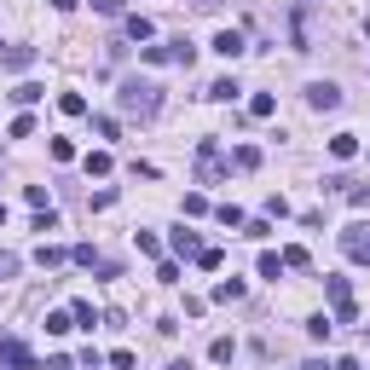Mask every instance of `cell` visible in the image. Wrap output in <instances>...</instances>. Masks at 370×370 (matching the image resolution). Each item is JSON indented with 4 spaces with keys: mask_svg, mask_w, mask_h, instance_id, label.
Masks as SVG:
<instances>
[{
    "mask_svg": "<svg viewBox=\"0 0 370 370\" xmlns=\"http://www.w3.org/2000/svg\"><path fill=\"white\" fill-rule=\"evenodd\" d=\"M347 197H353L359 208H370V185H353V191H347Z\"/></svg>",
    "mask_w": 370,
    "mask_h": 370,
    "instance_id": "36",
    "label": "cell"
},
{
    "mask_svg": "<svg viewBox=\"0 0 370 370\" xmlns=\"http://www.w3.org/2000/svg\"><path fill=\"white\" fill-rule=\"evenodd\" d=\"M87 174H110V151H92L87 157Z\"/></svg>",
    "mask_w": 370,
    "mask_h": 370,
    "instance_id": "31",
    "label": "cell"
},
{
    "mask_svg": "<svg viewBox=\"0 0 370 370\" xmlns=\"http://www.w3.org/2000/svg\"><path fill=\"white\" fill-rule=\"evenodd\" d=\"M139 58H145V64H185V70H191L197 46H191V41H168V46H139Z\"/></svg>",
    "mask_w": 370,
    "mask_h": 370,
    "instance_id": "3",
    "label": "cell"
},
{
    "mask_svg": "<svg viewBox=\"0 0 370 370\" xmlns=\"http://www.w3.org/2000/svg\"><path fill=\"white\" fill-rule=\"evenodd\" d=\"M214 214H220V226H238V231H243V208H238V203H220Z\"/></svg>",
    "mask_w": 370,
    "mask_h": 370,
    "instance_id": "25",
    "label": "cell"
},
{
    "mask_svg": "<svg viewBox=\"0 0 370 370\" xmlns=\"http://www.w3.org/2000/svg\"><path fill=\"white\" fill-rule=\"evenodd\" d=\"M220 174H226V157H220L214 139H203L197 145V185H220Z\"/></svg>",
    "mask_w": 370,
    "mask_h": 370,
    "instance_id": "4",
    "label": "cell"
},
{
    "mask_svg": "<svg viewBox=\"0 0 370 370\" xmlns=\"http://www.w3.org/2000/svg\"><path fill=\"white\" fill-rule=\"evenodd\" d=\"M58 110L64 116H87V99H81V92H58Z\"/></svg>",
    "mask_w": 370,
    "mask_h": 370,
    "instance_id": "21",
    "label": "cell"
},
{
    "mask_svg": "<svg viewBox=\"0 0 370 370\" xmlns=\"http://www.w3.org/2000/svg\"><path fill=\"white\" fill-rule=\"evenodd\" d=\"M353 151H359V133H336V139H330V157H336V162H347Z\"/></svg>",
    "mask_w": 370,
    "mask_h": 370,
    "instance_id": "13",
    "label": "cell"
},
{
    "mask_svg": "<svg viewBox=\"0 0 370 370\" xmlns=\"http://www.w3.org/2000/svg\"><path fill=\"white\" fill-rule=\"evenodd\" d=\"M191 6H197V12H220V6H226V0H191Z\"/></svg>",
    "mask_w": 370,
    "mask_h": 370,
    "instance_id": "37",
    "label": "cell"
},
{
    "mask_svg": "<svg viewBox=\"0 0 370 370\" xmlns=\"http://www.w3.org/2000/svg\"><path fill=\"white\" fill-rule=\"evenodd\" d=\"M231 353H238V342H231V336H214V347H208V359H214V364H231Z\"/></svg>",
    "mask_w": 370,
    "mask_h": 370,
    "instance_id": "18",
    "label": "cell"
},
{
    "mask_svg": "<svg viewBox=\"0 0 370 370\" xmlns=\"http://www.w3.org/2000/svg\"><path fill=\"white\" fill-rule=\"evenodd\" d=\"M174 255H191V260H197V255H203L197 231H185V226H179V231H174Z\"/></svg>",
    "mask_w": 370,
    "mask_h": 370,
    "instance_id": "11",
    "label": "cell"
},
{
    "mask_svg": "<svg viewBox=\"0 0 370 370\" xmlns=\"http://www.w3.org/2000/svg\"><path fill=\"white\" fill-rule=\"evenodd\" d=\"M214 301H243V278H220V284H214Z\"/></svg>",
    "mask_w": 370,
    "mask_h": 370,
    "instance_id": "15",
    "label": "cell"
},
{
    "mask_svg": "<svg viewBox=\"0 0 370 370\" xmlns=\"http://www.w3.org/2000/svg\"><path fill=\"white\" fill-rule=\"evenodd\" d=\"M342 249H347V260H370V226L364 220L342 231Z\"/></svg>",
    "mask_w": 370,
    "mask_h": 370,
    "instance_id": "6",
    "label": "cell"
},
{
    "mask_svg": "<svg viewBox=\"0 0 370 370\" xmlns=\"http://www.w3.org/2000/svg\"><path fill=\"white\" fill-rule=\"evenodd\" d=\"M307 105H312V110H336V105H342V87H336V81H312V87H307Z\"/></svg>",
    "mask_w": 370,
    "mask_h": 370,
    "instance_id": "7",
    "label": "cell"
},
{
    "mask_svg": "<svg viewBox=\"0 0 370 370\" xmlns=\"http://www.w3.org/2000/svg\"><path fill=\"white\" fill-rule=\"evenodd\" d=\"M151 29H157L151 18H127V41H151Z\"/></svg>",
    "mask_w": 370,
    "mask_h": 370,
    "instance_id": "24",
    "label": "cell"
},
{
    "mask_svg": "<svg viewBox=\"0 0 370 370\" xmlns=\"http://www.w3.org/2000/svg\"><path fill=\"white\" fill-rule=\"evenodd\" d=\"M197 266H203V272H214V266H226V255H220V249H208V243H203V255H197Z\"/></svg>",
    "mask_w": 370,
    "mask_h": 370,
    "instance_id": "30",
    "label": "cell"
},
{
    "mask_svg": "<svg viewBox=\"0 0 370 370\" xmlns=\"http://www.w3.org/2000/svg\"><path fill=\"white\" fill-rule=\"evenodd\" d=\"M0 370H41V364H35V353L18 336H0Z\"/></svg>",
    "mask_w": 370,
    "mask_h": 370,
    "instance_id": "5",
    "label": "cell"
},
{
    "mask_svg": "<svg viewBox=\"0 0 370 370\" xmlns=\"http://www.w3.org/2000/svg\"><path fill=\"white\" fill-rule=\"evenodd\" d=\"M70 324H75L70 312H46V336H64V330H70Z\"/></svg>",
    "mask_w": 370,
    "mask_h": 370,
    "instance_id": "26",
    "label": "cell"
},
{
    "mask_svg": "<svg viewBox=\"0 0 370 370\" xmlns=\"http://www.w3.org/2000/svg\"><path fill=\"white\" fill-rule=\"evenodd\" d=\"M92 127H99V139H122V122H116V116H99Z\"/></svg>",
    "mask_w": 370,
    "mask_h": 370,
    "instance_id": "29",
    "label": "cell"
},
{
    "mask_svg": "<svg viewBox=\"0 0 370 370\" xmlns=\"http://www.w3.org/2000/svg\"><path fill=\"white\" fill-rule=\"evenodd\" d=\"M70 260V249H58V243H46L41 238V249H35V266H64Z\"/></svg>",
    "mask_w": 370,
    "mask_h": 370,
    "instance_id": "10",
    "label": "cell"
},
{
    "mask_svg": "<svg viewBox=\"0 0 370 370\" xmlns=\"http://www.w3.org/2000/svg\"><path fill=\"white\" fill-rule=\"evenodd\" d=\"M284 214H290V203H284V197L272 191V197H266V220H284Z\"/></svg>",
    "mask_w": 370,
    "mask_h": 370,
    "instance_id": "32",
    "label": "cell"
},
{
    "mask_svg": "<svg viewBox=\"0 0 370 370\" xmlns=\"http://www.w3.org/2000/svg\"><path fill=\"white\" fill-rule=\"evenodd\" d=\"M324 295H330V312H336V324H353V318H359V301H353V284H347V278L324 272Z\"/></svg>",
    "mask_w": 370,
    "mask_h": 370,
    "instance_id": "2",
    "label": "cell"
},
{
    "mask_svg": "<svg viewBox=\"0 0 370 370\" xmlns=\"http://www.w3.org/2000/svg\"><path fill=\"white\" fill-rule=\"evenodd\" d=\"M0 58H6V41H0Z\"/></svg>",
    "mask_w": 370,
    "mask_h": 370,
    "instance_id": "43",
    "label": "cell"
},
{
    "mask_svg": "<svg viewBox=\"0 0 370 370\" xmlns=\"http://www.w3.org/2000/svg\"><path fill=\"white\" fill-rule=\"evenodd\" d=\"M46 151H53V162H75V145H70V139H53Z\"/></svg>",
    "mask_w": 370,
    "mask_h": 370,
    "instance_id": "28",
    "label": "cell"
},
{
    "mask_svg": "<svg viewBox=\"0 0 370 370\" xmlns=\"http://www.w3.org/2000/svg\"><path fill=\"white\" fill-rule=\"evenodd\" d=\"M364 35H370V18H364Z\"/></svg>",
    "mask_w": 370,
    "mask_h": 370,
    "instance_id": "44",
    "label": "cell"
},
{
    "mask_svg": "<svg viewBox=\"0 0 370 370\" xmlns=\"http://www.w3.org/2000/svg\"><path fill=\"white\" fill-rule=\"evenodd\" d=\"M168 370H191V359H174V364H168Z\"/></svg>",
    "mask_w": 370,
    "mask_h": 370,
    "instance_id": "40",
    "label": "cell"
},
{
    "mask_svg": "<svg viewBox=\"0 0 370 370\" xmlns=\"http://www.w3.org/2000/svg\"><path fill=\"white\" fill-rule=\"evenodd\" d=\"M243 238H255V243L272 238V220H243Z\"/></svg>",
    "mask_w": 370,
    "mask_h": 370,
    "instance_id": "27",
    "label": "cell"
},
{
    "mask_svg": "<svg viewBox=\"0 0 370 370\" xmlns=\"http://www.w3.org/2000/svg\"><path fill=\"white\" fill-rule=\"evenodd\" d=\"M179 208H185V214H208V197H203V191H191V197L179 203Z\"/></svg>",
    "mask_w": 370,
    "mask_h": 370,
    "instance_id": "33",
    "label": "cell"
},
{
    "mask_svg": "<svg viewBox=\"0 0 370 370\" xmlns=\"http://www.w3.org/2000/svg\"><path fill=\"white\" fill-rule=\"evenodd\" d=\"M0 226H6V203H0Z\"/></svg>",
    "mask_w": 370,
    "mask_h": 370,
    "instance_id": "42",
    "label": "cell"
},
{
    "mask_svg": "<svg viewBox=\"0 0 370 370\" xmlns=\"http://www.w3.org/2000/svg\"><path fill=\"white\" fill-rule=\"evenodd\" d=\"M6 70H29L35 64V46H6V58H0Z\"/></svg>",
    "mask_w": 370,
    "mask_h": 370,
    "instance_id": "12",
    "label": "cell"
},
{
    "mask_svg": "<svg viewBox=\"0 0 370 370\" xmlns=\"http://www.w3.org/2000/svg\"><path fill=\"white\" fill-rule=\"evenodd\" d=\"M231 162H238L243 174H255V168H260V145H238V151H231Z\"/></svg>",
    "mask_w": 370,
    "mask_h": 370,
    "instance_id": "14",
    "label": "cell"
},
{
    "mask_svg": "<svg viewBox=\"0 0 370 370\" xmlns=\"http://www.w3.org/2000/svg\"><path fill=\"white\" fill-rule=\"evenodd\" d=\"M284 272H290V266H284V255H272V249L260 255V278H272V284H278V278H284Z\"/></svg>",
    "mask_w": 370,
    "mask_h": 370,
    "instance_id": "16",
    "label": "cell"
},
{
    "mask_svg": "<svg viewBox=\"0 0 370 370\" xmlns=\"http://www.w3.org/2000/svg\"><path fill=\"white\" fill-rule=\"evenodd\" d=\"M6 278H18V255H6V249H0V284H6Z\"/></svg>",
    "mask_w": 370,
    "mask_h": 370,
    "instance_id": "34",
    "label": "cell"
},
{
    "mask_svg": "<svg viewBox=\"0 0 370 370\" xmlns=\"http://www.w3.org/2000/svg\"><path fill=\"white\" fill-rule=\"evenodd\" d=\"M116 105H122L127 116H139V122H151V116L162 110V87H157V81H133V75H127L122 92H116Z\"/></svg>",
    "mask_w": 370,
    "mask_h": 370,
    "instance_id": "1",
    "label": "cell"
},
{
    "mask_svg": "<svg viewBox=\"0 0 370 370\" xmlns=\"http://www.w3.org/2000/svg\"><path fill=\"white\" fill-rule=\"evenodd\" d=\"M272 110H278V99H272V92H255V99H249V116H260V122H266Z\"/></svg>",
    "mask_w": 370,
    "mask_h": 370,
    "instance_id": "22",
    "label": "cell"
},
{
    "mask_svg": "<svg viewBox=\"0 0 370 370\" xmlns=\"http://www.w3.org/2000/svg\"><path fill=\"white\" fill-rule=\"evenodd\" d=\"M330 330H336V318H324V312L307 318V336H312V342H330Z\"/></svg>",
    "mask_w": 370,
    "mask_h": 370,
    "instance_id": "19",
    "label": "cell"
},
{
    "mask_svg": "<svg viewBox=\"0 0 370 370\" xmlns=\"http://www.w3.org/2000/svg\"><path fill=\"white\" fill-rule=\"evenodd\" d=\"M41 99H46L41 81H18V87H12V105H41Z\"/></svg>",
    "mask_w": 370,
    "mask_h": 370,
    "instance_id": "9",
    "label": "cell"
},
{
    "mask_svg": "<svg viewBox=\"0 0 370 370\" xmlns=\"http://www.w3.org/2000/svg\"><path fill=\"white\" fill-rule=\"evenodd\" d=\"M336 370H364V364L359 359H336Z\"/></svg>",
    "mask_w": 370,
    "mask_h": 370,
    "instance_id": "39",
    "label": "cell"
},
{
    "mask_svg": "<svg viewBox=\"0 0 370 370\" xmlns=\"http://www.w3.org/2000/svg\"><path fill=\"white\" fill-rule=\"evenodd\" d=\"M214 53H220V58H243L249 46H243V35H238V29H220V35H214Z\"/></svg>",
    "mask_w": 370,
    "mask_h": 370,
    "instance_id": "8",
    "label": "cell"
},
{
    "mask_svg": "<svg viewBox=\"0 0 370 370\" xmlns=\"http://www.w3.org/2000/svg\"><path fill=\"white\" fill-rule=\"evenodd\" d=\"M301 370H336V364H324V359H307V364H301Z\"/></svg>",
    "mask_w": 370,
    "mask_h": 370,
    "instance_id": "38",
    "label": "cell"
},
{
    "mask_svg": "<svg viewBox=\"0 0 370 370\" xmlns=\"http://www.w3.org/2000/svg\"><path fill=\"white\" fill-rule=\"evenodd\" d=\"M53 6H58V12H70V6H75V0H53Z\"/></svg>",
    "mask_w": 370,
    "mask_h": 370,
    "instance_id": "41",
    "label": "cell"
},
{
    "mask_svg": "<svg viewBox=\"0 0 370 370\" xmlns=\"http://www.w3.org/2000/svg\"><path fill=\"white\" fill-rule=\"evenodd\" d=\"M208 99H220V105H231V99H238V81H231V75H220V81L208 87Z\"/></svg>",
    "mask_w": 370,
    "mask_h": 370,
    "instance_id": "20",
    "label": "cell"
},
{
    "mask_svg": "<svg viewBox=\"0 0 370 370\" xmlns=\"http://www.w3.org/2000/svg\"><path fill=\"white\" fill-rule=\"evenodd\" d=\"M70 318L81 324V330H92V324H99V312H92V301H70Z\"/></svg>",
    "mask_w": 370,
    "mask_h": 370,
    "instance_id": "17",
    "label": "cell"
},
{
    "mask_svg": "<svg viewBox=\"0 0 370 370\" xmlns=\"http://www.w3.org/2000/svg\"><path fill=\"white\" fill-rule=\"evenodd\" d=\"M92 12H105V18H116V12H122V0H92Z\"/></svg>",
    "mask_w": 370,
    "mask_h": 370,
    "instance_id": "35",
    "label": "cell"
},
{
    "mask_svg": "<svg viewBox=\"0 0 370 370\" xmlns=\"http://www.w3.org/2000/svg\"><path fill=\"white\" fill-rule=\"evenodd\" d=\"M70 260H75V266H99L105 255H99V249H92V243H75V249H70Z\"/></svg>",
    "mask_w": 370,
    "mask_h": 370,
    "instance_id": "23",
    "label": "cell"
}]
</instances>
